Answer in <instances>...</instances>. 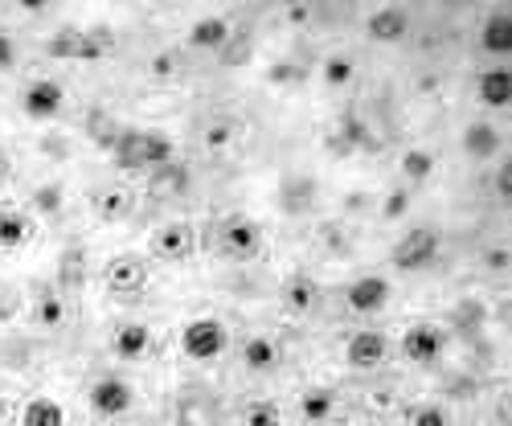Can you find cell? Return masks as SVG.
<instances>
[{
    "label": "cell",
    "instance_id": "6da1fadb",
    "mask_svg": "<svg viewBox=\"0 0 512 426\" xmlns=\"http://www.w3.org/2000/svg\"><path fill=\"white\" fill-rule=\"evenodd\" d=\"M173 156H177V144L164 132H156V127H123L111 140V160L127 168V173H144V168L156 173V168L173 164Z\"/></svg>",
    "mask_w": 512,
    "mask_h": 426
},
{
    "label": "cell",
    "instance_id": "7a4b0ae2",
    "mask_svg": "<svg viewBox=\"0 0 512 426\" xmlns=\"http://www.w3.org/2000/svg\"><path fill=\"white\" fill-rule=\"evenodd\" d=\"M213 250L230 263H250L263 254V226L246 218V213H226V218L213 226Z\"/></svg>",
    "mask_w": 512,
    "mask_h": 426
},
{
    "label": "cell",
    "instance_id": "3957f363",
    "mask_svg": "<svg viewBox=\"0 0 512 426\" xmlns=\"http://www.w3.org/2000/svg\"><path fill=\"white\" fill-rule=\"evenodd\" d=\"M226 349H230V328L218 316H197V320H189L181 328V353L189 361H197V365L218 361Z\"/></svg>",
    "mask_w": 512,
    "mask_h": 426
},
{
    "label": "cell",
    "instance_id": "277c9868",
    "mask_svg": "<svg viewBox=\"0 0 512 426\" xmlns=\"http://www.w3.org/2000/svg\"><path fill=\"white\" fill-rule=\"evenodd\" d=\"M87 406H91L95 418L115 422V418H123L127 410L136 406V390H132V381L119 377V373H99L87 386Z\"/></svg>",
    "mask_w": 512,
    "mask_h": 426
},
{
    "label": "cell",
    "instance_id": "5b68a950",
    "mask_svg": "<svg viewBox=\"0 0 512 426\" xmlns=\"http://www.w3.org/2000/svg\"><path fill=\"white\" fill-rule=\"evenodd\" d=\"M439 250H443V238H439L435 226H414V230H406V234L394 242L390 263H394L398 271H426V267L439 259Z\"/></svg>",
    "mask_w": 512,
    "mask_h": 426
},
{
    "label": "cell",
    "instance_id": "8992f818",
    "mask_svg": "<svg viewBox=\"0 0 512 426\" xmlns=\"http://www.w3.org/2000/svg\"><path fill=\"white\" fill-rule=\"evenodd\" d=\"M17 103H21V115H25V119L50 123V119H58L62 107H66V87H62L58 78L41 74V78H29V82H25L21 95H17Z\"/></svg>",
    "mask_w": 512,
    "mask_h": 426
},
{
    "label": "cell",
    "instance_id": "52a82bcc",
    "mask_svg": "<svg viewBox=\"0 0 512 426\" xmlns=\"http://www.w3.org/2000/svg\"><path fill=\"white\" fill-rule=\"evenodd\" d=\"M152 254L160 263H173V267H185L197 259V226L189 218H173L164 222L156 234H152Z\"/></svg>",
    "mask_w": 512,
    "mask_h": 426
},
{
    "label": "cell",
    "instance_id": "ba28073f",
    "mask_svg": "<svg viewBox=\"0 0 512 426\" xmlns=\"http://www.w3.org/2000/svg\"><path fill=\"white\" fill-rule=\"evenodd\" d=\"M103 287L107 295H119V300H132L148 287V263L132 250H119L103 263Z\"/></svg>",
    "mask_w": 512,
    "mask_h": 426
},
{
    "label": "cell",
    "instance_id": "9c48e42d",
    "mask_svg": "<svg viewBox=\"0 0 512 426\" xmlns=\"http://www.w3.org/2000/svg\"><path fill=\"white\" fill-rule=\"evenodd\" d=\"M316 201H320V181L312 173H300V168H295V173L279 177L275 205H279L283 218H308V213L316 209Z\"/></svg>",
    "mask_w": 512,
    "mask_h": 426
},
{
    "label": "cell",
    "instance_id": "30bf717a",
    "mask_svg": "<svg viewBox=\"0 0 512 426\" xmlns=\"http://www.w3.org/2000/svg\"><path fill=\"white\" fill-rule=\"evenodd\" d=\"M54 58H74V62H99L107 50H111V41L103 29H58L50 37V46H46Z\"/></svg>",
    "mask_w": 512,
    "mask_h": 426
},
{
    "label": "cell",
    "instance_id": "8fae6325",
    "mask_svg": "<svg viewBox=\"0 0 512 426\" xmlns=\"http://www.w3.org/2000/svg\"><path fill=\"white\" fill-rule=\"evenodd\" d=\"M246 136H250V127H246L238 115H230V111H218V115H205V119H201V148H205L209 156H230V152H238V148L246 144Z\"/></svg>",
    "mask_w": 512,
    "mask_h": 426
},
{
    "label": "cell",
    "instance_id": "7c38bea8",
    "mask_svg": "<svg viewBox=\"0 0 512 426\" xmlns=\"http://www.w3.org/2000/svg\"><path fill=\"white\" fill-rule=\"evenodd\" d=\"M447 353V328L435 320H414L402 332V357L414 365H435Z\"/></svg>",
    "mask_w": 512,
    "mask_h": 426
},
{
    "label": "cell",
    "instance_id": "4fadbf2b",
    "mask_svg": "<svg viewBox=\"0 0 512 426\" xmlns=\"http://www.w3.org/2000/svg\"><path fill=\"white\" fill-rule=\"evenodd\" d=\"M29 320L41 332H62L70 324V304L58 283H37L29 295Z\"/></svg>",
    "mask_w": 512,
    "mask_h": 426
},
{
    "label": "cell",
    "instance_id": "5bb4252c",
    "mask_svg": "<svg viewBox=\"0 0 512 426\" xmlns=\"http://www.w3.org/2000/svg\"><path fill=\"white\" fill-rule=\"evenodd\" d=\"M91 213L103 222V226H119L127 222L136 213V189L132 185H123V181H103L91 189Z\"/></svg>",
    "mask_w": 512,
    "mask_h": 426
},
{
    "label": "cell",
    "instance_id": "9a60e30c",
    "mask_svg": "<svg viewBox=\"0 0 512 426\" xmlns=\"http://www.w3.org/2000/svg\"><path fill=\"white\" fill-rule=\"evenodd\" d=\"M386 357H390V336L377 332V328H357V332L349 336V345H345V361H349V369H357V373L381 369V365H386Z\"/></svg>",
    "mask_w": 512,
    "mask_h": 426
},
{
    "label": "cell",
    "instance_id": "2e32d148",
    "mask_svg": "<svg viewBox=\"0 0 512 426\" xmlns=\"http://www.w3.org/2000/svg\"><path fill=\"white\" fill-rule=\"evenodd\" d=\"M390 295H394V287H390L386 275H357L345 287V308L353 316H377L381 308L390 304Z\"/></svg>",
    "mask_w": 512,
    "mask_h": 426
},
{
    "label": "cell",
    "instance_id": "e0dca14e",
    "mask_svg": "<svg viewBox=\"0 0 512 426\" xmlns=\"http://www.w3.org/2000/svg\"><path fill=\"white\" fill-rule=\"evenodd\" d=\"M279 308L287 316H312L320 308V283L308 271H295L279 283Z\"/></svg>",
    "mask_w": 512,
    "mask_h": 426
},
{
    "label": "cell",
    "instance_id": "ac0fdd59",
    "mask_svg": "<svg viewBox=\"0 0 512 426\" xmlns=\"http://www.w3.org/2000/svg\"><path fill=\"white\" fill-rule=\"evenodd\" d=\"M185 41H189V50H226L230 41H234V25H230V17H222V13H205V17H197L193 25H189V33H185Z\"/></svg>",
    "mask_w": 512,
    "mask_h": 426
},
{
    "label": "cell",
    "instance_id": "d6986e66",
    "mask_svg": "<svg viewBox=\"0 0 512 426\" xmlns=\"http://www.w3.org/2000/svg\"><path fill=\"white\" fill-rule=\"evenodd\" d=\"M459 144H463V152H467V160H496L500 156V148H504V136H500V127L492 123V119H472L463 127V136H459Z\"/></svg>",
    "mask_w": 512,
    "mask_h": 426
},
{
    "label": "cell",
    "instance_id": "ffe728a7",
    "mask_svg": "<svg viewBox=\"0 0 512 426\" xmlns=\"http://www.w3.org/2000/svg\"><path fill=\"white\" fill-rule=\"evenodd\" d=\"M242 365L250 373H275L283 365V345L271 332H250L242 340Z\"/></svg>",
    "mask_w": 512,
    "mask_h": 426
},
{
    "label": "cell",
    "instance_id": "44dd1931",
    "mask_svg": "<svg viewBox=\"0 0 512 426\" xmlns=\"http://www.w3.org/2000/svg\"><path fill=\"white\" fill-rule=\"evenodd\" d=\"M111 353L119 361H144L152 353V328L140 324V320H127L111 332Z\"/></svg>",
    "mask_w": 512,
    "mask_h": 426
},
{
    "label": "cell",
    "instance_id": "7402d4cb",
    "mask_svg": "<svg viewBox=\"0 0 512 426\" xmlns=\"http://www.w3.org/2000/svg\"><path fill=\"white\" fill-rule=\"evenodd\" d=\"M328 148L336 156H353L361 148H373V136H369V127L357 119V115H340L332 123V132H328Z\"/></svg>",
    "mask_w": 512,
    "mask_h": 426
},
{
    "label": "cell",
    "instance_id": "603a6c76",
    "mask_svg": "<svg viewBox=\"0 0 512 426\" xmlns=\"http://www.w3.org/2000/svg\"><path fill=\"white\" fill-rule=\"evenodd\" d=\"M480 50L492 58H508L512 54V13L508 9H492L480 25Z\"/></svg>",
    "mask_w": 512,
    "mask_h": 426
},
{
    "label": "cell",
    "instance_id": "cb8c5ba5",
    "mask_svg": "<svg viewBox=\"0 0 512 426\" xmlns=\"http://www.w3.org/2000/svg\"><path fill=\"white\" fill-rule=\"evenodd\" d=\"M365 33L373 37V41H402L406 33H410V13L406 9H398V5H386V9H373L369 17H365Z\"/></svg>",
    "mask_w": 512,
    "mask_h": 426
},
{
    "label": "cell",
    "instance_id": "d4e9b609",
    "mask_svg": "<svg viewBox=\"0 0 512 426\" xmlns=\"http://www.w3.org/2000/svg\"><path fill=\"white\" fill-rule=\"evenodd\" d=\"M476 99H480L484 107H492V111L508 107V103H512V70H508V66H488V70H480V78H476Z\"/></svg>",
    "mask_w": 512,
    "mask_h": 426
},
{
    "label": "cell",
    "instance_id": "484cf974",
    "mask_svg": "<svg viewBox=\"0 0 512 426\" xmlns=\"http://www.w3.org/2000/svg\"><path fill=\"white\" fill-rule=\"evenodd\" d=\"M320 82L328 91H349L357 82V58L349 50H332L320 58Z\"/></svg>",
    "mask_w": 512,
    "mask_h": 426
},
{
    "label": "cell",
    "instance_id": "4316f807",
    "mask_svg": "<svg viewBox=\"0 0 512 426\" xmlns=\"http://www.w3.org/2000/svg\"><path fill=\"white\" fill-rule=\"evenodd\" d=\"M336 406H340V398H336L332 386H308V390L300 394V418H304L308 426L332 422V418H336Z\"/></svg>",
    "mask_w": 512,
    "mask_h": 426
},
{
    "label": "cell",
    "instance_id": "83f0119b",
    "mask_svg": "<svg viewBox=\"0 0 512 426\" xmlns=\"http://www.w3.org/2000/svg\"><path fill=\"white\" fill-rule=\"evenodd\" d=\"M37 226L25 209H0V250H25Z\"/></svg>",
    "mask_w": 512,
    "mask_h": 426
},
{
    "label": "cell",
    "instance_id": "f1b7e54d",
    "mask_svg": "<svg viewBox=\"0 0 512 426\" xmlns=\"http://www.w3.org/2000/svg\"><path fill=\"white\" fill-rule=\"evenodd\" d=\"M435 168H439V160H435L431 148H406L402 160H398V177H402V185L418 189V185H426L435 177Z\"/></svg>",
    "mask_w": 512,
    "mask_h": 426
},
{
    "label": "cell",
    "instance_id": "f546056e",
    "mask_svg": "<svg viewBox=\"0 0 512 426\" xmlns=\"http://www.w3.org/2000/svg\"><path fill=\"white\" fill-rule=\"evenodd\" d=\"M66 422H70L66 406L58 398H50V394H33L21 406V426H66Z\"/></svg>",
    "mask_w": 512,
    "mask_h": 426
},
{
    "label": "cell",
    "instance_id": "4dcf8cb0",
    "mask_svg": "<svg viewBox=\"0 0 512 426\" xmlns=\"http://www.w3.org/2000/svg\"><path fill=\"white\" fill-rule=\"evenodd\" d=\"M82 283H87V246L70 242L62 250V263H58V287L62 291H78Z\"/></svg>",
    "mask_w": 512,
    "mask_h": 426
},
{
    "label": "cell",
    "instance_id": "1f68e13d",
    "mask_svg": "<svg viewBox=\"0 0 512 426\" xmlns=\"http://www.w3.org/2000/svg\"><path fill=\"white\" fill-rule=\"evenodd\" d=\"M144 74L152 82H177V78H185V54L181 50H156L144 58Z\"/></svg>",
    "mask_w": 512,
    "mask_h": 426
},
{
    "label": "cell",
    "instance_id": "d6a6232c",
    "mask_svg": "<svg viewBox=\"0 0 512 426\" xmlns=\"http://www.w3.org/2000/svg\"><path fill=\"white\" fill-rule=\"evenodd\" d=\"M484 320H488V312H484L480 300H463V304H455V312H451V328L463 332V336H476V332L484 328Z\"/></svg>",
    "mask_w": 512,
    "mask_h": 426
},
{
    "label": "cell",
    "instance_id": "836d02e7",
    "mask_svg": "<svg viewBox=\"0 0 512 426\" xmlns=\"http://www.w3.org/2000/svg\"><path fill=\"white\" fill-rule=\"evenodd\" d=\"M361 406H365V414L386 418V414L398 410V390H394V386H373V390L361 394Z\"/></svg>",
    "mask_w": 512,
    "mask_h": 426
},
{
    "label": "cell",
    "instance_id": "e575fe53",
    "mask_svg": "<svg viewBox=\"0 0 512 426\" xmlns=\"http://www.w3.org/2000/svg\"><path fill=\"white\" fill-rule=\"evenodd\" d=\"M152 189L156 193H185L189 189V173L173 160V164H164V168H156V173H152Z\"/></svg>",
    "mask_w": 512,
    "mask_h": 426
},
{
    "label": "cell",
    "instance_id": "d590c367",
    "mask_svg": "<svg viewBox=\"0 0 512 426\" xmlns=\"http://www.w3.org/2000/svg\"><path fill=\"white\" fill-rule=\"evenodd\" d=\"M410 201H414V189L398 181V185L386 193V201H381V218H386V222H402L406 213H410Z\"/></svg>",
    "mask_w": 512,
    "mask_h": 426
},
{
    "label": "cell",
    "instance_id": "8d00e7d4",
    "mask_svg": "<svg viewBox=\"0 0 512 426\" xmlns=\"http://www.w3.org/2000/svg\"><path fill=\"white\" fill-rule=\"evenodd\" d=\"M406 426H451V410L443 402H422L410 410Z\"/></svg>",
    "mask_w": 512,
    "mask_h": 426
},
{
    "label": "cell",
    "instance_id": "74e56055",
    "mask_svg": "<svg viewBox=\"0 0 512 426\" xmlns=\"http://www.w3.org/2000/svg\"><path fill=\"white\" fill-rule=\"evenodd\" d=\"M242 426H283V414L275 402H250L242 410Z\"/></svg>",
    "mask_w": 512,
    "mask_h": 426
},
{
    "label": "cell",
    "instance_id": "f35d334b",
    "mask_svg": "<svg viewBox=\"0 0 512 426\" xmlns=\"http://www.w3.org/2000/svg\"><path fill=\"white\" fill-rule=\"evenodd\" d=\"M308 74V66H300V58H295V54H287V58H279L275 66H271V82H300Z\"/></svg>",
    "mask_w": 512,
    "mask_h": 426
},
{
    "label": "cell",
    "instance_id": "ab89813d",
    "mask_svg": "<svg viewBox=\"0 0 512 426\" xmlns=\"http://www.w3.org/2000/svg\"><path fill=\"white\" fill-rule=\"evenodd\" d=\"M33 205L46 209V213H58V209H62V185H41V189L33 193Z\"/></svg>",
    "mask_w": 512,
    "mask_h": 426
},
{
    "label": "cell",
    "instance_id": "60d3db41",
    "mask_svg": "<svg viewBox=\"0 0 512 426\" xmlns=\"http://www.w3.org/2000/svg\"><path fill=\"white\" fill-rule=\"evenodd\" d=\"M508 263H512V254H508V246H488V250H484V267H488L492 275L508 271Z\"/></svg>",
    "mask_w": 512,
    "mask_h": 426
},
{
    "label": "cell",
    "instance_id": "b9f144b4",
    "mask_svg": "<svg viewBox=\"0 0 512 426\" xmlns=\"http://www.w3.org/2000/svg\"><path fill=\"white\" fill-rule=\"evenodd\" d=\"M492 185H496V197H500V201L512 197V160H500V164H496V181H492Z\"/></svg>",
    "mask_w": 512,
    "mask_h": 426
},
{
    "label": "cell",
    "instance_id": "7bdbcfd3",
    "mask_svg": "<svg viewBox=\"0 0 512 426\" xmlns=\"http://www.w3.org/2000/svg\"><path fill=\"white\" fill-rule=\"evenodd\" d=\"M13 62H17V46H13V37L0 29V74H5Z\"/></svg>",
    "mask_w": 512,
    "mask_h": 426
},
{
    "label": "cell",
    "instance_id": "ee69618b",
    "mask_svg": "<svg viewBox=\"0 0 512 426\" xmlns=\"http://www.w3.org/2000/svg\"><path fill=\"white\" fill-rule=\"evenodd\" d=\"M13 308H17V291L0 283V320H5V316H13Z\"/></svg>",
    "mask_w": 512,
    "mask_h": 426
},
{
    "label": "cell",
    "instance_id": "f6af8a7d",
    "mask_svg": "<svg viewBox=\"0 0 512 426\" xmlns=\"http://www.w3.org/2000/svg\"><path fill=\"white\" fill-rule=\"evenodd\" d=\"M287 17H291V21H308V17H312V9H287Z\"/></svg>",
    "mask_w": 512,
    "mask_h": 426
},
{
    "label": "cell",
    "instance_id": "bcb514c9",
    "mask_svg": "<svg viewBox=\"0 0 512 426\" xmlns=\"http://www.w3.org/2000/svg\"><path fill=\"white\" fill-rule=\"evenodd\" d=\"M5 181H9V160L0 156V189H5Z\"/></svg>",
    "mask_w": 512,
    "mask_h": 426
},
{
    "label": "cell",
    "instance_id": "7dc6e473",
    "mask_svg": "<svg viewBox=\"0 0 512 426\" xmlns=\"http://www.w3.org/2000/svg\"><path fill=\"white\" fill-rule=\"evenodd\" d=\"M0 426H5V394H0Z\"/></svg>",
    "mask_w": 512,
    "mask_h": 426
}]
</instances>
